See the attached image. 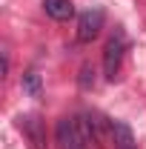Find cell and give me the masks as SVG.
Here are the masks:
<instances>
[{
  "mask_svg": "<svg viewBox=\"0 0 146 149\" xmlns=\"http://www.w3.org/2000/svg\"><path fill=\"white\" fill-rule=\"evenodd\" d=\"M20 129L29 135V141H32V146L35 149H43L46 146V138H43V132H40V120L37 118H20Z\"/></svg>",
  "mask_w": 146,
  "mask_h": 149,
  "instance_id": "cell-6",
  "label": "cell"
},
{
  "mask_svg": "<svg viewBox=\"0 0 146 149\" xmlns=\"http://www.w3.org/2000/svg\"><path fill=\"white\" fill-rule=\"evenodd\" d=\"M123 52H126V35L120 29H115V35L106 40L103 46V72L109 80H115V74L120 69V60H123Z\"/></svg>",
  "mask_w": 146,
  "mask_h": 149,
  "instance_id": "cell-1",
  "label": "cell"
},
{
  "mask_svg": "<svg viewBox=\"0 0 146 149\" xmlns=\"http://www.w3.org/2000/svg\"><path fill=\"white\" fill-rule=\"evenodd\" d=\"M109 129H112V143H115V149H138L135 135H132V126H129L126 120H112Z\"/></svg>",
  "mask_w": 146,
  "mask_h": 149,
  "instance_id": "cell-4",
  "label": "cell"
},
{
  "mask_svg": "<svg viewBox=\"0 0 146 149\" xmlns=\"http://www.w3.org/2000/svg\"><path fill=\"white\" fill-rule=\"evenodd\" d=\"M55 135H57V143H60V149H86V143H83V135H80V129H77V120H69V118L57 120Z\"/></svg>",
  "mask_w": 146,
  "mask_h": 149,
  "instance_id": "cell-3",
  "label": "cell"
},
{
  "mask_svg": "<svg viewBox=\"0 0 146 149\" xmlns=\"http://www.w3.org/2000/svg\"><path fill=\"white\" fill-rule=\"evenodd\" d=\"M103 17H106V12H103L100 6L86 9V12L80 15V20H77V40H80V43L95 40V37L100 35V29H103Z\"/></svg>",
  "mask_w": 146,
  "mask_h": 149,
  "instance_id": "cell-2",
  "label": "cell"
},
{
  "mask_svg": "<svg viewBox=\"0 0 146 149\" xmlns=\"http://www.w3.org/2000/svg\"><path fill=\"white\" fill-rule=\"evenodd\" d=\"M23 89L32 95V97H37L40 95V77H37L35 72H29V74H23Z\"/></svg>",
  "mask_w": 146,
  "mask_h": 149,
  "instance_id": "cell-7",
  "label": "cell"
},
{
  "mask_svg": "<svg viewBox=\"0 0 146 149\" xmlns=\"http://www.w3.org/2000/svg\"><path fill=\"white\" fill-rule=\"evenodd\" d=\"M43 9H46L49 17H55V20H69L74 15L72 0H43Z\"/></svg>",
  "mask_w": 146,
  "mask_h": 149,
  "instance_id": "cell-5",
  "label": "cell"
}]
</instances>
